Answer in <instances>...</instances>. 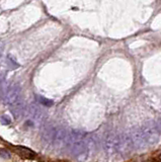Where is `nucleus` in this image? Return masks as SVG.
<instances>
[{
	"label": "nucleus",
	"instance_id": "f257e3e1",
	"mask_svg": "<svg viewBox=\"0 0 161 162\" xmlns=\"http://www.w3.org/2000/svg\"><path fill=\"white\" fill-rule=\"evenodd\" d=\"M104 145L105 152L109 156H126L133 148L129 136L113 132H109L104 137Z\"/></svg>",
	"mask_w": 161,
	"mask_h": 162
},
{
	"label": "nucleus",
	"instance_id": "f03ea898",
	"mask_svg": "<svg viewBox=\"0 0 161 162\" xmlns=\"http://www.w3.org/2000/svg\"><path fill=\"white\" fill-rule=\"evenodd\" d=\"M66 147L73 157L79 161H84L89 154L90 140L87 139V135L81 131H72L68 135Z\"/></svg>",
	"mask_w": 161,
	"mask_h": 162
},
{
	"label": "nucleus",
	"instance_id": "7ed1b4c3",
	"mask_svg": "<svg viewBox=\"0 0 161 162\" xmlns=\"http://www.w3.org/2000/svg\"><path fill=\"white\" fill-rule=\"evenodd\" d=\"M142 134H143L147 146H154L160 141V132L156 128L155 124L147 123L140 127Z\"/></svg>",
	"mask_w": 161,
	"mask_h": 162
},
{
	"label": "nucleus",
	"instance_id": "20e7f679",
	"mask_svg": "<svg viewBox=\"0 0 161 162\" xmlns=\"http://www.w3.org/2000/svg\"><path fill=\"white\" fill-rule=\"evenodd\" d=\"M129 137L131 139L132 144H133V147H136L137 149H144L148 147L147 144H146L145 138L143 134H142V131L140 128L134 129V130L131 132Z\"/></svg>",
	"mask_w": 161,
	"mask_h": 162
},
{
	"label": "nucleus",
	"instance_id": "39448f33",
	"mask_svg": "<svg viewBox=\"0 0 161 162\" xmlns=\"http://www.w3.org/2000/svg\"><path fill=\"white\" fill-rule=\"evenodd\" d=\"M18 100H20V86L18 84H13L7 90L5 95V101L7 104L12 105Z\"/></svg>",
	"mask_w": 161,
	"mask_h": 162
},
{
	"label": "nucleus",
	"instance_id": "423d86ee",
	"mask_svg": "<svg viewBox=\"0 0 161 162\" xmlns=\"http://www.w3.org/2000/svg\"><path fill=\"white\" fill-rule=\"evenodd\" d=\"M68 135H69V133H67V131H66L65 129L56 128L55 129V134H54L52 144L55 147H59V148H61L62 146H66Z\"/></svg>",
	"mask_w": 161,
	"mask_h": 162
},
{
	"label": "nucleus",
	"instance_id": "0eeeda50",
	"mask_svg": "<svg viewBox=\"0 0 161 162\" xmlns=\"http://www.w3.org/2000/svg\"><path fill=\"white\" fill-rule=\"evenodd\" d=\"M28 115H30V117L32 121V123H35V122H40L43 117L42 110L36 104H32L30 106V109H28Z\"/></svg>",
	"mask_w": 161,
	"mask_h": 162
},
{
	"label": "nucleus",
	"instance_id": "6e6552de",
	"mask_svg": "<svg viewBox=\"0 0 161 162\" xmlns=\"http://www.w3.org/2000/svg\"><path fill=\"white\" fill-rule=\"evenodd\" d=\"M10 112L16 120H19L23 113V104L21 100H18L14 104L10 105Z\"/></svg>",
	"mask_w": 161,
	"mask_h": 162
},
{
	"label": "nucleus",
	"instance_id": "1a4fd4ad",
	"mask_svg": "<svg viewBox=\"0 0 161 162\" xmlns=\"http://www.w3.org/2000/svg\"><path fill=\"white\" fill-rule=\"evenodd\" d=\"M17 150L19 151L21 155H23L25 157H30V158H34L36 156V153L34 151H32L31 149L27 148V147H23V146H18Z\"/></svg>",
	"mask_w": 161,
	"mask_h": 162
},
{
	"label": "nucleus",
	"instance_id": "9d476101",
	"mask_svg": "<svg viewBox=\"0 0 161 162\" xmlns=\"http://www.w3.org/2000/svg\"><path fill=\"white\" fill-rule=\"evenodd\" d=\"M39 101H40V104H43L44 106H50L53 104V101L51 100V99L42 97V96H39Z\"/></svg>",
	"mask_w": 161,
	"mask_h": 162
},
{
	"label": "nucleus",
	"instance_id": "9b49d317",
	"mask_svg": "<svg viewBox=\"0 0 161 162\" xmlns=\"http://www.w3.org/2000/svg\"><path fill=\"white\" fill-rule=\"evenodd\" d=\"M0 122H1L3 125H8V124H10V120L6 116H2L1 117H0Z\"/></svg>",
	"mask_w": 161,
	"mask_h": 162
},
{
	"label": "nucleus",
	"instance_id": "f8f14e48",
	"mask_svg": "<svg viewBox=\"0 0 161 162\" xmlns=\"http://www.w3.org/2000/svg\"><path fill=\"white\" fill-rule=\"evenodd\" d=\"M2 154H3V155H4V156H3V157H4V158H6V159H8V158L10 157V154H9L8 152H7V151H5V150H2V151H0V155H2Z\"/></svg>",
	"mask_w": 161,
	"mask_h": 162
},
{
	"label": "nucleus",
	"instance_id": "ddd939ff",
	"mask_svg": "<svg viewBox=\"0 0 161 162\" xmlns=\"http://www.w3.org/2000/svg\"><path fill=\"white\" fill-rule=\"evenodd\" d=\"M155 126H156L157 129H158V131L161 133V119H158V120H157L156 124H155Z\"/></svg>",
	"mask_w": 161,
	"mask_h": 162
},
{
	"label": "nucleus",
	"instance_id": "4468645a",
	"mask_svg": "<svg viewBox=\"0 0 161 162\" xmlns=\"http://www.w3.org/2000/svg\"><path fill=\"white\" fill-rule=\"evenodd\" d=\"M3 50H4V44L2 42H0V58H1L2 54H3Z\"/></svg>",
	"mask_w": 161,
	"mask_h": 162
},
{
	"label": "nucleus",
	"instance_id": "2eb2a0df",
	"mask_svg": "<svg viewBox=\"0 0 161 162\" xmlns=\"http://www.w3.org/2000/svg\"><path fill=\"white\" fill-rule=\"evenodd\" d=\"M4 76H5V71H1V72H0V82H1V81L3 80Z\"/></svg>",
	"mask_w": 161,
	"mask_h": 162
},
{
	"label": "nucleus",
	"instance_id": "dca6fc26",
	"mask_svg": "<svg viewBox=\"0 0 161 162\" xmlns=\"http://www.w3.org/2000/svg\"><path fill=\"white\" fill-rule=\"evenodd\" d=\"M160 159H161V155H160Z\"/></svg>",
	"mask_w": 161,
	"mask_h": 162
}]
</instances>
